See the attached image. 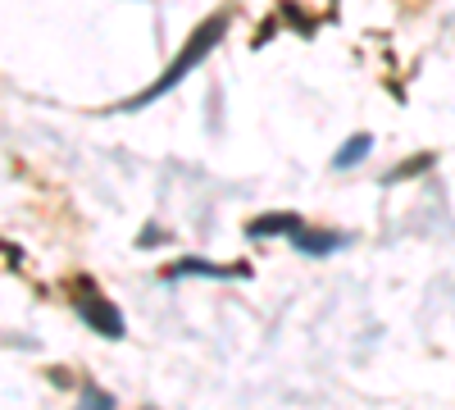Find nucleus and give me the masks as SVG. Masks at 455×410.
Here are the masks:
<instances>
[{
    "instance_id": "obj_1",
    "label": "nucleus",
    "mask_w": 455,
    "mask_h": 410,
    "mask_svg": "<svg viewBox=\"0 0 455 410\" xmlns=\"http://www.w3.org/2000/svg\"><path fill=\"white\" fill-rule=\"evenodd\" d=\"M223 32H228V23H223L219 14H214V19H205V23H201V28L192 32V42L182 46V55H178V60H173V64H169V68L160 73V83H150V87H146V92H141V96H137L132 105H150L156 96L173 92V87H178V83L187 78V73H192V68H196V64H201V60H205V55H210V51L219 46V36H223Z\"/></svg>"
},
{
    "instance_id": "obj_2",
    "label": "nucleus",
    "mask_w": 455,
    "mask_h": 410,
    "mask_svg": "<svg viewBox=\"0 0 455 410\" xmlns=\"http://www.w3.org/2000/svg\"><path fill=\"white\" fill-rule=\"evenodd\" d=\"M73 306H78V315L92 324V333H100V338H109V342L124 338V315L96 283H73Z\"/></svg>"
},
{
    "instance_id": "obj_3",
    "label": "nucleus",
    "mask_w": 455,
    "mask_h": 410,
    "mask_svg": "<svg viewBox=\"0 0 455 410\" xmlns=\"http://www.w3.org/2000/svg\"><path fill=\"white\" fill-rule=\"evenodd\" d=\"M300 229H306V219H300V214H259V219H251L246 223V233L251 237H269V233H287V237H296Z\"/></svg>"
},
{
    "instance_id": "obj_4",
    "label": "nucleus",
    "mask_w": 455,
    "mask_h": 410,
    "mask_svg": "<svg viewBox=\"0 0 455 410\" xmlns=\"http://www.w3.org/2000/svg\"><path fill=\"white\" fill-rule=\"evenodd\" d=\"M291 242H296L300 255H332V251L347 246V233H315V229H300Z\"/></svg>"
},
{
    "instance_id": "obj_5",
    "label": "nucleus",
    "mask_w": 455,
    "mask_h": 410,
    "mask_svg": "<svg viewBox=\"0 0 455 410\" xmlns=\"http://www.w3.org/2000/svg\"><path fill=\"white\" fill-rule=\"evenodd\" d=\"M369 146H373V137H369V133H355L351 141H341V151L332 156V169H355V165L369 156Z\"/></svg>"
},
{
    "instance_id": "obj_6",
    "label": "nucleus",
    "mask_w": 455,
    "mask_h": 410,
    "mask_svg": "<svg viewBox=\"0 0 455 410\" xmlns=\"http://www.w3.org/2000/svg\"><path fill=\"white\" fill-rule=\"evenodd\" d=\"M169 274H242V269H219V265H205V260H182V265H173Z\"/></svg>"
}]
</instances>
